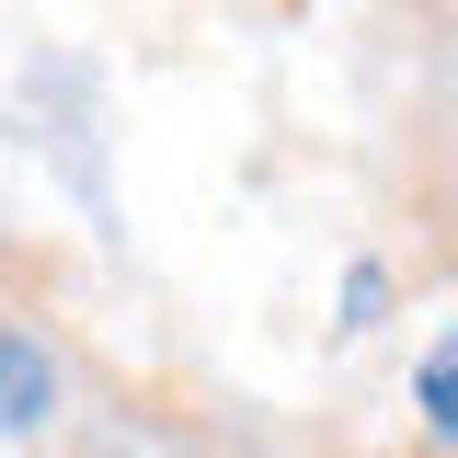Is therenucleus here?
I'll list each match as a JSON object with an SVG mask.
<instances>
[{
	"label": "nucleus",
	"mask_w": 458,
	"mask_h": 458,
	"mask_svg": "<svg viewBox=\"0 0 458 458\" xmlns=\"http://www.w3.org/2000/svg\"><path fill=\"white\" fill-rule=\"evenodd\" d=\"M47 401H57V378H47V355L0 321V424L23 436V424H47Z\"/></svg>",
	"instance_id": "1"
},
{
	"label": "nucleus",
	"mask_w": 458,
	"mask_h": 458,
	"mask_svg": "<svg viewBox=\"0 0 458 458\" xmlns=\"http://www.w3.org/2000/svg\"><path fill=\"white\" fill-rule=\"evenodd\" d=\"M412 401H424V424H436V436L458 447V333L436 344V355H424V378H412Z\"/></svg>",
	"instance_id": "2"
},
{
	"label": "nucleus",
	"mask_w": 458,
	"mask_h": 458,
	"mask_svg": "<svg viewBox=\"0 0 458 458\" xmlns=\"http://www.w3.org/2000/svg\"><path fill=\"white\" fill-rule=\"evenodd\" d=\"M412 12H436V23H458V0H412Z\"/></svg>",
	"instance_id": "3"
}]
</instances>
